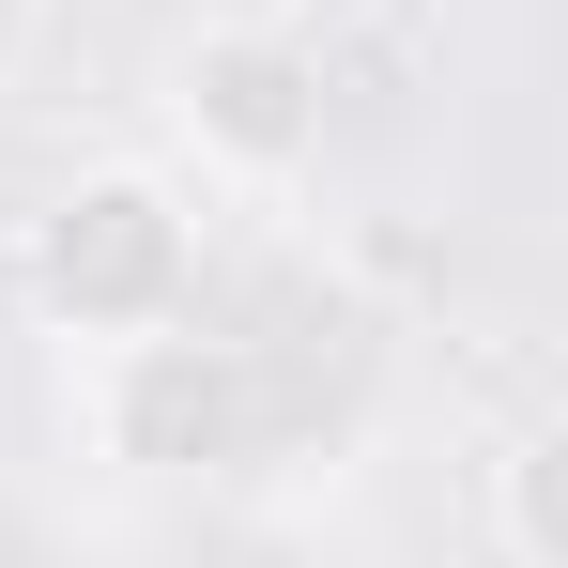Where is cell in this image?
Segmentation results:
<instances>
[{"label":"cell","mask_w":568,"mask_h":568,"mask_svg":"<svg viewBox=\"0 0 568 568\" xmlns=\"http://www.w3.org/2000/svg\"><path fill=\"white\" fill-rule=\"evenodd\" d=\"M31 31H47V0H0V78L31 62Z\"/></svg>","instance_id":"5b68a950"},{"label":"cell","mask_w":568,"mask_h":568,"mask_svg":"<svg viewBox=\"0 0 568 568\" xmlns=\"http://www.w3.org/2000/svg\"><path fill=\"white\" fill-rule=\"evenodd\" d=\"M31 307L62 338H139L200 307V215L170 170H78L31 215Z\"/></svg>","instance_id":"6da1fadb"},{"label":"cell","mask_w":568,"mask_h":568,"mask_svg":"<svg viewBox=\"0 0 568 568\" xmlns=\"http://www.w3.org/2000/svg\"><path fill=\"white\" fill-rule=\"evenodd\" d=\"M78 415H93V446L123 476H215L262 430V369L231 338H200V323H139V338H93Z\"/></svg>","instance_id":"3957f363"},{"label":"cell","mask_w":568,"mask_h":568,"mask_svg":"<svg viewBox=\"0 0 568 568\" xmlns=\"http://www.w3.org/2000/svg\"><path fill=\"white\" fill-rule=\"evenodd\" d=\"M323 108H338V78H323V47L292 16H200L170 47V123H185V154L215 185H307Z\"/></svg>","instance_id":"7a4b0ae2"},{"label":"cell","mask_w":568,"mask_h":568,"mask_svg":"<svg viewBox=\"0 0 568 568\" xmlns=\"http://www.w3.org/2000/svg\"><path fill=\"white\" fill-rule=\"evenodd\" d=\"M476 507H491V554L507 568H568L554 554V430H507V446L476 462Z\"/></svg>","instance_id":"277c9868"}]
</instances>
